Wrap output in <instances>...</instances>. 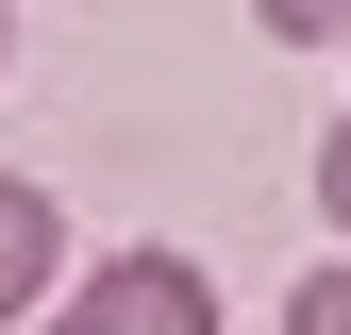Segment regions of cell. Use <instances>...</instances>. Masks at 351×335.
I'll use <instances>...</instances> for the list:
<instances>
[{"label": "cell", "instance_id": "5b68a950", "mask_svg": "<svg viewBox=\"0 0 351 335\" xmlns=\"http://www.w3.org/2000/svg\"><path fill=\"white\" fill-rule=\"evenodd\" d=\"M318 218L351 235V117H335V135H318Z\"/></svg>", "mask_w": 351, "mask_h": 335}, {"label": "cell", "instance_id": "3957f363", "mask_svg": "<svg viewBox=\"0 0 351 335\" xmlns=\"http://www.w3.org/2000/svg\"><path fill=\"white\" fill-rule=\"evenodd\" d=\"M251 17H268L285 51H351V0H251Z\"/></svg>", "mask_w": 351, "mask_h": 335}, {"label": "cell", "instance_id": "6da1fadb", "mask_svg": "<svg viewBox=\"0 0 351 335\" xmlns=\"http://www.w3.org/2000/svg\"><path fill=\"white\" fill-rule=\"evenodd\" d=\"M51 335H217V268L201 251H101V268H67Z\"/></svg>", "mask_w": 351, "mask_h": 335}, {"label": "cell", "instance_id": "8992f818", "mask_svg": "<svg viewBox=\"0 0 351 335\" xmlns=\"http://www.w3.org/2000/svg\"><path fill=\"white\" fill-rule=\"evenodd\" d=\"M0 67H17V0H0Z\"/></svg>", "mask_w": 351, "mask_h": 335}, {"label": "cell", "instance_id": "7a4b0ae2", "mask_svg": "<svg viewBox=\"0 0 351 335\" xmlns=\"http://www.w3.org/2000/svg\"><path fill=\"white\" fill-rule=\"evenodd\" d=\"M34 302H67V201L0 168V335H34Z\"/></svg>", "mask_w": 351, "mask_h": 335}, {"label": "cell", "instance_id": "277c9868", "mask_svg": "<svg viewBox=\"0 0 351 335\" xmlns=\"http://www.w3.org/2000/svg\"><path fill=\"white\" fill-rule=\"evenodd\" d=\"M285 335H351V268H301L285 285Z\"/></svg>", "mask_w": 351, "mask_h": 335}]
</instances>
